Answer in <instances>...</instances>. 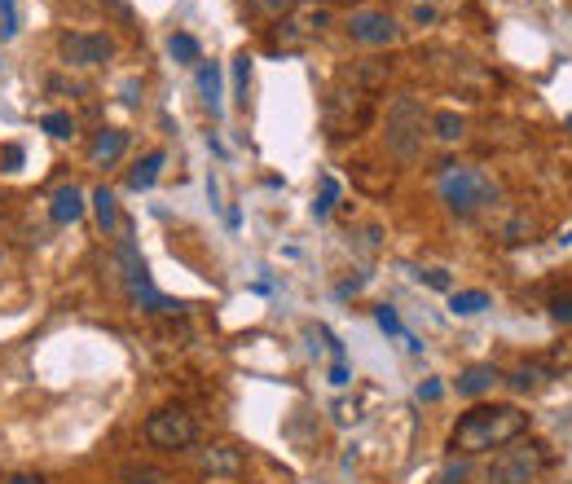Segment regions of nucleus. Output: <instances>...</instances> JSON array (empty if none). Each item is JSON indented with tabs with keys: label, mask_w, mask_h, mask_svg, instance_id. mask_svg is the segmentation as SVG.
Wrapping results in <instances>:
<instances>
[{
	"label": "nucleus",
	"mask_w": 572,
	"mask_h": 484,
	"mask_svg": "<svg viewBox=\"0 0 572 484\" xmlns=\"http://www.w3.org/2000/svg\"><path fill=\"white\" fill-rule=\"evenodd\" d=\"M440 198H445V207L454 216H476L480 207H489L498 198V185L480 168H445L440 172Z\"/></svg>",
	"instance_id": "nucleus-6"
},
{
	"label": "nucleus",
	"mask_w": 572,
	"mask_h": 484,
	"mask_svg": "<svg viewBox=\"0 0 572 484\" xmlns=\"http://www.w3.org/2000/svg\"><path fill=\"white\" fill-rule=\"evenodd\" d=\"M568 128H572V115H568Z\"/></svg>",
	"instance_id": "nucleus-37"
},
{
	"label": "nucleus",
	"mask_w": 572,
	"mask_h": 484,
	"mask_svg": "<svg viewBox=\"0 0 572 484\" xmlns=\"http://www.w3.org/2000/svg\"><path fill=\"white\" fill-rule=\"evenodd\" d=\"M295 0H238L242 18H260V22H278Z\"/></svg>",
	"instance_id": "nucleus-18"
},
{
	"label": "nucleus",
	"mask_w": 572,
	"mask_h": 484,
	"mask_svg": "<svg viewBox=\"0 0 572 484\" xmlns=\"http://www.w3.org/2000/svg\"><path fill=\"white\" fill-rule=\"evenodd\" d=\"M330 22H335V5H330V0H295V5L269 27L264 49L269 53H300L322 36Z\"/></svg>",
	"instance_id": "nucleus-3"
},
{
	"label": "nucleus",
	"mask_w": 572,
	"mask_h": 484,
	"mask_svg": "<svg viewBox=\"0 0 572 484\" xmlns=\"http://www.w3.org/2000/svg\"><path fill=\"white\" fill-rule=\"evenodd\" d=\"M449 308H454L458 317H476L489 308V291H454L449 295Z\"/></svg>",
	"instance_id": "nucleus-20"
},
{
	"label": "nucleus",
	"mask_w": 572,
	"mask_h": 484,
	"mask_svg": "<svg viewBox=\"0 0 572 484\" xmlns=\"http://www.w3.org/2000/svg\"><path fill=\"white\" fill-rule=\"evenodd\" d=\"M427 110L418 97L410 93H401V97H392V106H388V150L396 154V159H418V150H423V137H427Z\"/></svg>",
	"instance_id": "nucleus-5"
},
{
	"label": "nucleus",
	"mask_w": 572,
	"mask_h": 484,
	"mask_svg": "<svg viewBox=\"0 0 572 484\" xmlns=\"http://www.w3.org/2000/svg\"><path fill=\"white\" fill-rule=\"evenodd\" d=\"M49 216H53V225H75L84 216V194L75 185H58L49 198Z\"/></svg>",
	"instance_id": "nucleus-14"
},
{
	"label": "nucleus",
	"mask_w": 572,
	"mask_h": 484,
	"mask_svg": "<svg viewBox=\"0 0 572 484\" xmlns=\"http://www.w3.org/2000/svg\"><path fill=\"white\" fill-rule=\"evenodd\" d=\"M93 207H97V225H102V234H124V225H119V203H115V190H93Z\"/></svg>",
	"instance_id": "nucleus-15"
},
{
	"label": "nucleus",
	"mask_w": 572,
	"mask_h": 484,
	"mask_svg": "<svg viewBox=\"0 0 572 484\" xmlns=\"http://www.w3.org/2000/svg\"><path fill=\"white\" fill-rule=\"evenodd\" d=\"M462 480H467V467H449L445 476H440V484H462Z\"/></svg>",
	"instance_id": "nucleus-35"
},
{
	"label": "nucleus",
	"mask_w": 572,
	"mask_h": 484,
	"mask_svg": "<svg viewBox=\"0 0 572 484\" xmlns=\"http://www.w3.org/2000/svg\"><path fill=\"white\" fill-rule=\"evenodd\" d=\"M502 383V370L493 361H480V366H467L458 374V396H484Z\"/></svg>",
	"instance_id": "nucleus-13"
},
{
	"label": "nucleus",
	"mask_w": 572,
	"mask_h": 484,
	"mask_svg": "<svg viewBox=\"0 0 572 484\" xmlns=\"http://www.w3.org/2000/svg\"><path fill=\"white\" fill-rule=\"evenodd\" d=\"M190 462L198 476L212 480H238L247 471V449L234 445V440H203V445H190Z\"/></svg>",
	"instance_id": "nucleus-9"
},
{
	"label": "nucleus",
	"mask_w": 572,
	"mask_h": 484,
	"mask_svg": "<svg viewBox=\"0 0 572 484\" xmlns=\"http://www.w3.org/2000/svg\"><path fill=\"white\" fill-rule=\"evenodd\" d=\"M330 383H335V388H344V383H348V366H344V361H335V366H330Z\"/></svg>",
	"instance_id": "nucleus-34"
},
{
	"label": "nucleus",
	"mask_w": 572,
	"mask_h": 484,
	"mask_svg": "<svg viewBox=\"0 0 572 484\" xmlns=\"http://www.w3.org/2000/svg\"><path fill=\"white\" fill-rule=\"evenodd\" d=\"M198 88H203V102L212 106V115H220V66L216 62H198Z\"/></svg>",
	"instance_id": "nucleus-19"
},
{
	"label": "nucleus",
	"mask_w": 572,
	"mask_h": 484,
	"mask_svg": "<svg viewBox=\"0 0 572 484\" xmlns=\"http://www.w3.org/2000/svg\"><path fill=\"white\" fill-rule=\"evenodd\" d=\"M18 36V9L14 0H0V40H14Z\"/></svg>",
	"instance_id": "nucleus-28"
},
{
	"label": "nucleus",
	"mask_w": 572,
	"mask_h": 484,
	"mask_svg": "<svg viewBox=\"0 0 572 484\" xmlns=\"http://www.w3.org/2000/svg\"><path fill=\"white\" fill-rule=\"evenodd\" d=\"M40 128H44V132H49V137H58V141H66V137H71V132H75V119H71V115H66V110H49V115H44V119H40Z\"/></svg>",
	"instance_id": "nucleus-25"
},
{
	"label": "nucleus",
	"mask_w": 572,
	"mask_h": 484,
	"mask_svg": "<svg viewBox=\"0 0 572 484\" xmlns=\"http://www.w3.org/2000/svg\"><path fill=\"white\" fill-rule=\"evenodd\" d=\"M405 22H410V27H436L440 5L436 0H405Z\"/></svg>",
	"instance_id": "nucleus-21"
},
{
	"label": "nucleus",
	"mask_w": 572,
	"mask_h": 484,
	"mask_svg": "<svg viewBox=\"0 0 572 484\" xmlns=\"http://www.w3.org/2000/svg\"><path fill=\"white\" fill-rule=\"evenodd\" d=\"M128 150V132L124 128H97L93 141H88V163L93 168H115Z\"/></svg>",
	"instance_id": "nucleus-12"
},
{
	"label": "nucleus",
	"mask_w": 572,
	"mask_h": 484,
	"mask_svg": "<svg viewBox=\"0 0 572 484\" xmlns=\"http://www.w3.org/2000/svg\"><path fill=\"white\" fill-rule=\"evenodd\" d=\"M335 198H339V181H335V176H326V181H322V194H317V203H313V216L322 220L330 207H335Z\"/></svg>",
	"instance_id": "nucleus-27"
},
{
	"label": "nucleus",
	"mask_w": 572,
	"mask_h": 484,
	"mask_svg": "<svg viewBox=\"0 0 572 484\" xmlns=\"http://www.w3.org/2000/svg\"><path fill=\"white\" fill-rule=\"evenodd\" d=\"M124 484H176L168 471L150 467V462H128L124 467Z\"/></svg>",
	"instance_id": "nucleus-22"
},
{
	"label": "nucleus",
	"mask_w": 572,
	"mask_h": 484,
	"mask_svg": "<svg viewBox=\"0 0 572 484\" xmlns=\"http://www.w3.org/2000/svg\"><path fill=\"white\" fill-rule=\"evenodd\" d=\"M146 440L154 449H163V454H176V449H190L198 440V418L185 410V405H163V410H154L146 418Z\"/></svg>",
	"instance_id": "nucleus-8"
},
{
	"label": "nucleus",
	"mask_w": 572,
	"mask_h": 484,
	"mask_svg": "<svg viewBox=\"0 0 572 484\" xmlns=\"http://www.w3.org/2000/svg\"><path fill=\"white\" fill-rule=\"evenodd\" d=\"M392 80V66L383 58H366V62H352L335 75V84L326 88V102H322V124L330 137H357L366 132L370 115H374V93Z\"/></svg>",
	"instance_id": "nucleus-1"
},
{
	"label": "nucleus",
	"mask_w": 572,
	"mask_h": 484,
	"mask_svg": "<svg viewBox=\"0 0 572 484\" xmlns=\"http://www.w3.org/2000/svg\"><path fill=\"white\" fill-rule=\"evenodd\" d=\"M115 260H119V273H124V291H128V300L137 304L141 313H163V317H176V313H185V308H190V304L168 300V295H159V291H154L146 260L137 256V247H132L128 238H119Z\"/></svg>",
	"instance_id": "nucleus-4"
},
{
	"label": "nucleus",
	"mask_w": 572,
	"mask_h": 484,
	"mask_svg": "<svg viewBox=\"0 0 572 484\" xmlns=\"http://www.w3.org/2000/svg\"><path fill=\"white\" fill-rule=\"evenodd\" d=\"M5 484H44V480L40 476H9Z\"/></svg>",
	"instance_id": "nucleus-36"
},
{
	"label": "nucleus",
	"mask_w": 572,
	"mask_h": 484,
	"mask_svg": "<svg viewBox=\"0 0 572 484\" xmlns=\"http://www.w3.org/2000/svg\"><path fill=\"white\" fill-rule=\"evenodd\" d=\"M159 168H163V150H150L146 159L128 172V190H150V185L159 181Z\"/></svg>",
	"instance_id": "nucleus-17"
},
{
	"label": "nucleus",
	"mask_w": 572,
	"mask_h": 484,
	"mask_svg": "<svg viewBox=\"0 0 572 484\" xmlns=\"http://www.w3.org/2000/svg\"><path fill=\"white\" fill-rule=\"evenodd\" d=\"M502 234H506V242H528V238H533V220H528V216L511 220V225H506Z\"/></svg>",
	"instance_id": "nucleus-29"
},
{
	"label": "nucleus",
	"mask_w": 572,
	"mask_h": 484,
	"mask_svg": "<svg viewBox=\"0 0 572 484\" xmlns=\"http://www.w3.org/2000/svg\"><path fill=\"white\" fill-rule=\"evenodd\" d=\"M550 313H555V322L572 326V291L568 295H555V300H550Z\"/></svg>",
	"instance_id": "nucleus-32"
},
{
	"label": "nucleus",
	"mask_w": 572,
	"mask_h": 484,
	"mask_svg": "<svg viewBox=\"0 0 572 484\" xmlns=\"http://www.w3.org/2000/svg\"><path fill=\"white\" fill-rule=\"evenodd\" d=\"M247 88H251V53L242 49V53H234V97H238V106H247Z\"/></svg>",
	"instance_id": "nucleus-24"
},
{
	"label": "nucleus",
	"mask_w": 572,
	"mask_h": 484,
	"mask_svg": "<svg viewBox=\"0 0 572 484\" xmlns=\"http://www.w3.org/2000/svg\"><path fill=\"white\" fill-rule=\"evenodd\" d=\"M374 317H379V326L388 330V335H405V330H401V317H396V308L379 304V308H374Z\"/></svg>",
	"instance_id": "nucleus-31"
},
{
	"label": "nucleus",
	"mask_w": 572,
	"mask_h": 484,
	"mask_svg": "<svg viewBox=\"0 0 572 484\" xmlns=\"http://www.w3.org/2000/svg\"><path fill=\"white\" fill-rule=\"evenodd\" d=\"M414 278H418V282H427L432 291H449V286H454V282H449V273H445V269H418Z\"/></svg>",
	"instance_id": "nucleus-30"
},
{
	"label": "nucleus",
	"mask_w": 572,
	"mask_h": 484,
	"mask_svg": "<svg viewBox=\"0 0 572 484\" xmlns=\"http://www.w3.org/2000/svg\"><path fill=\"white\" fill-rule=\"evenodd\" d=\"M528 432V414L520 405H476L454 423L449 432V449L454 454H489V449H506Z\"/></svg>",
	"instance_id": "nucleus-2"
},
{
	"label": "nucleus",
	"mask_w": 572,
	"mask_h": 484,
	"mask_svg": "<svg viewBox=\"0 0 572 484\" xmlns=\"http://www.w3.org/2000/svg\"><path fill=\"white\" fill-rule=\"evenodd\" d=\"M58 58L75 71H93L115 58V40L106 31H62L58 36Z\"/></svg>",
	"instance_id": "nucleus-10"
},
{
	"label": "nucleus",
	"mask_w": 572,
	"mask_h": 484,
	"mask_svg": "<svg viewBox=\"0 0 572 484\" xmlns=\"http://www.w3.org/2000/svg\"><path fill=\"white\" fill-rule=\"evenodd\" d=\"M432 132H436V141L454 146V141L467 137V119L454 115V110H436V115H432Z\"/></svg>",
	"instance_id": "nucleus-16"
},
{
	"label": "nucleus",
	"mask_w": 572,
	"mask_h": 484,
	"mask_svg": "<svg viewBox=\"0 0 572 484\" xmlns=\"http://www.w3.org/2000/svg\"><path fill=\"white\" fill-rule=\"evenodd\" d=\"M344 27H348V40L366 44V49H388V44L401 40V22L388 9H352Z\"/></svg>",
	"instance_id": "nucleus-11"
},
{
	"label": "nucleus",
	"mask_w": 572,
	"mask_h": 484,
	"mask_svg": "<svg viewBox=\"0 0 572 484\" xmlns=\"http://www.w3.org/2000/svg\"><path fill=\"white\" fill-rule=\"evenodd\" d=\"M550 454L542 440H515V449H502V458L489 467V484H542Z\"/></svg>",
	"instance_id": "nucleus-7"
},
{
	"label": "nucleus",
	"mask_w": 572,
	"mask_h": 484,
	"mask_svg": "<svg viewBox=\"0 0 572 484\" xmlns=\"http://www.w3.org/2000/svg\"><path fill=\"white\" fill-rule=\"evenodd\" d=\"M168 49H172V58H176V62H185V66L203 62V49H198V40H194V36H185V31H176V36L168 40Z\"/></svg>",
	"instance_id": "nucleus-23"
},
{
	"label": "nucleus",
	"mask_w": 572,
	"mask_h": 484,
	"mask_svg": "<svg viewBox=\"0 0 572 484\" xmlns=\"http://www.w3.org/2000/svg\"><path fill=\"white\" fill-rule=\"evenodd\" d=\"M542 379H550V370H542V366H520V370H515V379H511V388H520V392L542 388Z\"/></svg>",
	"instance_id": "nucleus-26"
},
{
	"label": "nucleus",
	"mask_w": 572,
	"mask_h": 484,
	"mask_svg": "<svg viewBox=\"0 0 572 484\" xmlns=\"http://www.w3.org/2000/svg\"><path fill=\"white\" fill-rule=\"evenodd\" d=\"M440 392H445V388H440V383H436V379L418 383V396H423V401H440Z\"/></svg>",
	"instance_id": "nucleus-33"
}]
</instances>
